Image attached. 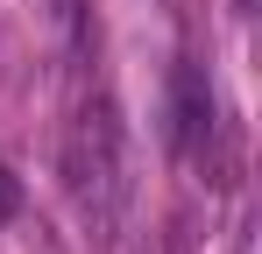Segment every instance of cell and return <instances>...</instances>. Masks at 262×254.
Here are the masks:
<instances>
[{"label":"cell","instance_id":"obj_2","mask_svg":"<svg viewBox=\"0 0 262 254\" xmlns=\"http://www.w3.org/2000/svg\"><path fill=\"white\" fill-rule=\"evenodd\" d=\"M170 134H177V156H199L213 134V92H206L199 64H177V78H170Z\"/></svg>","mask_w":262,"mask_h":254},{"label":"cell","instance_id":"obj_3","mask_svg":"<svg viewBox=\"0 0 262 254\" xmlns=\"http://www.w3.org/2000/svg\"><path fill=\"white\" fill-rule=\"evenodd\" d=\"M14 212H21V184H14V169L0 163V226H7Z\"/></svg>","mask_w":262,"mask_h":254},{"label":"cell","instance_id":"obj_1","mask_svg":"<svg viewBox=\"0 0 262 254\" xmlns=\"http://www.w3.org/2000/svg\"><path fill=\"white\" fill-rule=\"evenodd\" d=\"M64 184H71V198L85 212V226L106 240L114 219H121V127H114L106 106L78 113L71 141H64Z\"/></svg>","mask_w":262,"mask_h":254}]
</instances>
